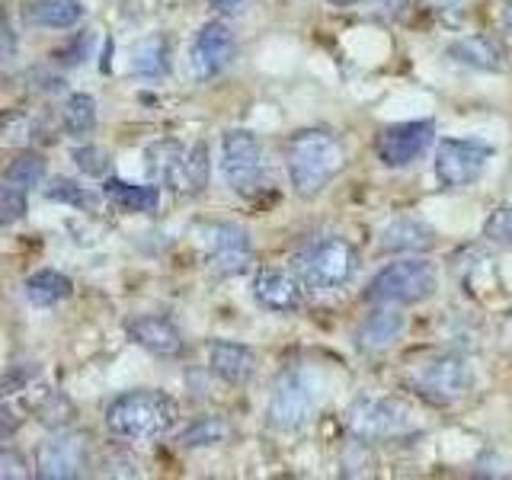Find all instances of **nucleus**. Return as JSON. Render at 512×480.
<instances>
[{
  "label": "nucleus",
  "mask_w": 512,
  "mask_h": 480,
  "mask_svg": "<svg viewBox=\"0 0 512 480\" xmlns=\"http://www.w3.org/2000/svg\"><path fill=\"white\" fill-rule=\"evenodd\" d=\"M36 413H39V420L45 426H55V429H64L71 423V416H74V407H71V400L52 391V394H45L39 404H36Z\"/></svg>",
  "instance_id": "7c9ffc66"
},
{
  "label": "nucleus",
  "mask_w": 512,
  "mask_h": 480,
  "mask_svg": "<svg viewBox=\"0 0 512 480\" xmlns=\"http://www.w3.org/2000/svg\"><path fill=\"white\" fill-rule=\"evenodd\" d=\"M112 68V39L106 42V48H103V64H100V71L106 74Z\"/></svg>",
  "instance_id": "ea45409f"
},
{
  "label": "nucleus",
  "mask_w": 512,
  "mask_h": 480,
  "mask_svg": "<svg viewBox=\"0 0 512 480\" xmlns=\"http://www.w3.org/2000/svg\"><path fill=\"white\" fill-rule=\"evenodd\" d=\"M493 157V148L477 138H445L436 148V180L445 189H461L480 180Z\"/></svg>",
  "instance_id": "9d476101"
},
{
  "label": "nucleus",
  "mask_w": 512,
  "mask_h": 480,
  "mask_svg": "<svg viewBox=\"0 0 512 480\" xmlns=\"http://www.w3.org/2000/svg\"><path fill=\"white\" fill-rule=\"evenodd\" d=\"M208 365L212 372L228 384H247L256 372L253 349L234 340H212L208 343Z\"/></svg>",
  "instance_id": "2eb2a0df"
},
{
  "label": "nucleus",
  "mask_w": 512,
  "mask_h": 480,
  "mask_svg": "<svg viewBox=\"0 0 512 480\" xmlns=\"http://www.w3.org/2000/svg\"><path fill=\"white\" fill-rule=\"evenodd\" d=\"M84 16L80 0H32L26 10V20L42 29H71Z\"/></svg>",
  "instance_id": "4be33fe9"
},
{
  "label": "nucleus",
  "mask_w": 512,
  "mask_h": 480,
  "mask_svg": "<svg viewBox=\"0 0 512 480\" xmlns=\"http://www.w3.org/2000/svg\"><path fill=\"white\" fill-rule=\"evenodd\" d=\"M436 244V231L426 221L416 218H397L381 231V253H423Z\"/></svg>",
  "instance_id": "6ab92c4d"
},
{
  "label": "nucleus",
  "mask_w": 512,
  "mask_h": 480,
  "mask_svg": "<svg viewBox=\"0 0 512 480\" xmlns=\"http://www.w3.org/2000/svg\"><path fill=\"white\" fill-rule=\"evenodd\" d=\"M221 173L228 180L231 189L250 192L266 186V151L260 138L247 128H231L228 135L221 138Z\"/></svg>",
  "instance_id": "1a4fd4ad"
},
{
  "label": "nucleus",
  "mask_w": 512,
  "mask_h": 480,
  "mask_svg": "<svg viewBox=\"0 0 512 480\" xmlns=\"http://www.w3.org/2000/svg\"><path fill=\"white\" fill-rule=\"evenodd\" d=\"M103 196L116 208H122V212H138V215H151L160 205L157 186H135V183L116 180V176H109L103 183Z\"/></svg>",
  "instance_id": "aec40b11"
},
{
  "label": "nucleus",
  "mask_w": 512,
  "mask_h": 480,
  "mask_svg": "<svg viewBox=\"0 0 512 480\" xmlns=\"http://www.w3.org/2000/svg\"><path fill=\"white\" fill-rule=\"evenodd\" d=\"M45 199L48 202H61V205H74V208H87V212H96V196L90 189L77 186L74 180H52V186H45Z\"/></svg>",
  "instance_id": "c756f323"
},
{
  "label": "nucleus",
  "mask_w": 512,
  "mask_h": 480,
  "mask_svg": "<svg viewBox=\"0 0 512 480\" xmlns=\"http://www.w3.org/2000/svg\"><path fill=\"white\" fill-rule=\"evenodd\" d=\"M16 429H20V416H16V410L0 407V439H4V436H13Z\"/></svg>",
  "instance_id": "e433bc0d"
},
{
  "label": "nucleus",
  "mask_w": 512,
  "mask_h": 480,
  "mask_svg": "<svg viewBox=\"0 0 512 480\" xmlns=\"http://www.w3.org/2000/svg\"><path fill=\"white\" fill-rule=\"evenodd\" d=\"M26 378H29V368H20V372H13L10 378L0 381V394H13V391H20L23 384H26Z\"/></svg>",
  "instance_id": "4c0bfd02"
},
{
  "label": "nucleus",
  "mask_w": 512,
  "mask_h": 480,
  "mask_svg": "<svg viewBox=\"0 0 512 480\" xmlns=\"http://www.w3.org/2000/svg\"><path fill=\"white\" fill-rule=\"evenodd\" d=\"M71 292H74L71 279L58 269H39L26 279V298L36 308H52V304L71 298Z\"/></svg>",
  "instance_id": "5701e85b"
},
{
  "label": "nucleus",
  "mask_w": 512,
  "mask_h": 480,
  "mask_svg": "<svg viewBox=\"0 0 512 480\" xmlns=\"http://www.w3.org/2000/svg\"><path fill=\"white\" fill-rule=\"evenodd\" d=\"M170 71V48L164 36H148L132 48V74L141 80H160Z\"/></svg>",
  "instance_id": "b1692460"
},
{
  "label": "nucleus",
  "mask_w": 512,
  "mask_h": 480,
  "mask_svg": "<svg viewBox=\"0 0 512 480\" xmlns=\"http://www.w3.org/2000/svg\"><path fill=\"white\" fill-rule=\"evenodd\" d=\"M500 20H503V26L512 32V4H503V10H500Z\"/></svg>",
  "instance_id": "a19ab883"
},
{
  "label": "nucleus",
  "mask_w": 512,
  "mask_h": 480,
  "mask_svg": "<svg viewBox=\"0 0 512 480\" xmlns=\"http://www.w3.org/2000/svg\"><path fill=\"white\" fill-rule=\"evenodd\" d=\"M87 468L84 439L74 432H55L48 436L36 452V477L42 480H74Z\"/></svg>",
  "instance_id": "ddd939ff"
},
{
  "label": "nucleus",
  "mask_w": 512,
  "mask_h": 480,
  "mask_svg": "<svg viewBox=\"0 0 512 480\" xmlns=\"http://www.w3.org/2000/svg\"><path fill=\"white\" fill-rule=\"evenodd\" d=\"M61 125L71 138H84L96 128V100L90 93H74L61 109Z\"/></svg>",
  "instance_id": "393cba45"
},
{
  "label": "nucleus",
  "mask_w": 512,
  "mask_h": 480,
  "mask_svg": "<svg viewBox=\"0 0 512 480\" xmlns=\"http://www.w3.org/2000/svg\"><path fill=\"white\" fill-rule=\"evenodd\" d=\"M346 167V148L327 128H301L285 144V170L301 199L320 196Z\"/></svg>",
  "instance_id": "f257e3e1"
},
{
  "label": "nucleus",
  "mask_w": 512,
  "mask_h": 480,
  "mask_svg": "<svg viewBox=\"0 0 512 480\" xmlns=\"http://www.w3.org/2000/svg\"><path fill=\"white\" fill-rule=\"evenodd\" d=\"M144 160H148V176L160 186H170L173 192L183 196V164H186V148L180 141L164 138L154 141L148 151H144Z\"/></svg>",
  "instance_id": "a211bd4d"
},
{
  "label": "nucleus",
  "mask_w": 512,
  "mask_h": 480,
  "mask_svg": "<svg viewBox=\"0 0 512 480\" xmlns=\"http://www.w3.org/2000/svg\"><path fill=\"white\" fill-rule=\"evenodd\" d=\"M448 58L468 64L474 71H500L503 68V52L490 42L487 36H464L448 45Z\"/></svg>",
  "instance_id": "412c9836"
},
{
  "label": "nucleus",
  "mask_w": 512,
  "mask_h": 480,
  "mask_svg": "<svg viewBox=\"0 0 512 480\" xmlns=\"http://www.w3.org/2000/svg\"><path fill=\"white\" fill-rule=\"evenodd\" d=\"M36 138V119L26 109H7L0 112V141L7 144H29Z\"/></svg>",
  "instance_id": "c85d7f7f"
},
{
  "label": "nucleus",
  "mask_w": 512,
  "mask_h": 480,
  "mask_svg": "<svg viewBox=\"0 0 512 480\" xmlns=\"http://www.w3.org/2000/svg\"><path fill=\"white\" fill-rule=\"evenodd\" d=\"M301 279L288 269H260L253 276V298L272 314H295L301 308Z\"/></svg>",
  "instance_id": "4468645a"
},
{
  "label": "nucleus",
  "mask_w": 512,
  "mask_h": 480,
  "mask_svg": "<svg viewBox=\"0 0 512 480\" xmlns=\"http://www.w3.org/2000/svg\"><path fill=\"white\" fill-rule=\"evenodd\" d=\"M128 336H132L141 349H148L154 356H164V359L183 352V336L167 317H154V314L135 317L132 324H128Z\"/></svg>",
  "instance_id": "dca6fc26"
},
{
  "label": "nucleus",
  "mask_w": 512,
  "mask_h": 480,
  "mask_svg": "<svg viewBox=\"0 0 512 480\" xmlns=\"http://www.w3.org/2000/svg\"><path fill=\"white\" fill-rule=\"evenodd\" d=\"M436 141V122L432 119H416V122H400L384 128V132L375 138V154L388 170H400L416 164L429 144Z\"/></svg>",
  "instance_id": "9b49d317"
},
{
  "label": "nucleus",
  "mask_w": 512,
  "mask_h": 480,
  "mask_svg": "<svg viewBox=\"0 0 512 480\" xmlns=\"http://www.w3.org/2000/svg\"><path fill=\"white\" fill-rule=\"evenodd\" d=\"M45 170H48V164H45V157H42V154H20V157H16L13 164L7 167L4 180H7L10 186H20V189L26 192V189L39 186V183L45 180Z\"/></svg>",
  "instance_id": "bb28decb"
},
{
  "label": "nucleus",
  "mask_w": 512,
  "mask_h": 480,
  "mask_svg": "<svg viewBox=\"0 0 512 480\" xmlns=\"http://www.w3.org/2000/svg\"><path fill=\"white\" fill-rule=\"evenodd\" d=\"M176 423V404L164 391H125L106 407V426L122 439H157Z\"/></svg>",
  "instance_id": "f03ea898"
},
{
  "label": "nucleus",
  "mask_w": 512,
  "mask_h": 480,
  "mask_svg": "<svg viewBox=\"0 0 512 480\" xmlns=\"http://www.w3.org/2000/svg\"><path fill=\"white\" fill-rule=\"evenodd\" d=\"M196 244L202 247V256L208 269L215 276L228 279L247 272L253 263V244H250V231L240 228L234 221H205L196 228Z\"/></svg>",
  "instance_id": "6e6552de"
},
{
  "label": "nucleus",
  "mask_w": 512,
  "mask_h": 480,
  "mask_svg": "<svg viewBox=\"0 0 512 480\" xmlns=\"http://www.w3.org/2000/svg\"><path fill=\"white\" fill-rule=\"evenodd\" d=\"M346 426L352 432V439L362 442H391V439H404L416 429L413 426V413L394 397H372L362 394L349 404L346 410Z\"/></svg>",
  "instance_id": "423d86ee"
},
{
  "label": "nucleus",
  "mask_w": 512,
  "mask_h": 480,
  "mask_svg": "<svg viewBox=\"0 0 512 480\" xmlns=\"http://www.w3.org/2000/svg\"><path fill=\"white\" fill-rule=\"evenodd\" d=\"M426 4H432L436 10H452V7H458V0H426Z\"/></svg>",
  "instance_id": "79ce46f5"
},
{
  "label": "nucleus",
  "mask_w": 512,
  "mask_h": 480,
  "mask_svg": "<svg viewBox=\"0 0 512 480\" xmlns=\"http://www.w3.org/2000/svg\"><path fill=\"white\" fill-rule=\"evenodd\" d=\"M439 288V272L426 260H397L378 269L368 279L362 298L368 304H420L436 295Z\"/></svg>",
  "instance_id": "39448f33"
},
{
  "label": "nucleus",
  "mask_w": 512,
  "mask_h": 480,
  "mask_svg": "<svg viewBox=\"0 0 512 480\" xmlns=\"http://www.w3.org/2000/svg\"><path fill=\"white\" fill-rule=\"evenodd\" d=\"M208 4H212L218 13H240V10H244L247 0H208Z\"/></svg>",
  "instance_id": "58836bf2"
},
{
  "label": "nucleus",
  "mask_w": 512,
  "mask_h": 480,
  "mask_svg": "<svg viewBox=\"0 0 512 480\" xmlns=\"http://www.w3.org/2000/svg\"><path fill=\"white\" fill-rule=\"evenodd\" d=\"M74 164L87 176H103L109 170V154L103 148H96V144H84V148L74 151Z\"/></svg>",
  "instance_id": "72a5a7b5"
},
{
  "label": "nucleus",
  "mask_w": 512,
  "mask_h": 480,
  "mask_svg": "<svg viewBox=\"0 0 512 480\" xmlns=\"http://www.w3.org/2000/svg\"><path fill=\"white\" fill-rule=\"evenodd\" d=\"M90 42H93V36L87 32V36H77L68 48H61V52H55L52 58L58 61V64H64V68H74V64H80L87 58V52H90Z\"/></svg>",
  "instance_id": "c9c22d12"
},
{
  "label": "nucleus",
  "mask_w": 512,
  "mask_h": 480,
  "mask_svg": "<svg viewBox=\"0 0 512 480\" xmlns=\"http://www.w3.org/2000/svg\"><path fill=\"white\" fill-rule=\"evenodd\" d=\"M474 384V368L461 352H429L407 372V388L436 407H448L461 400Z\"/></svg>",
  "instance_id": "20e7f679"
},
{
  "label": "nucleus",
  "mask_w": 512,
  "mask_h": 480,
  "mask_svg": "<svg viewBox=\"0 0 512 480\" xmlns=\"http://www.w3.org/2000/svg\"><path fill=\"white\" fill-rule=\"evenodd\" d=\"M29 464L20 452L13 448H0V480H26Z\"/></svg>",
  "instance_id": "f704fd0d"
},
{
  "label": "nucleus",
  "mask_w": 512,
  "mask_h": 480,
  "mask_svg": "<svg viewBox=\"0 0 512 480\" xmlns=\"http://www.w3.org/2000/svg\"><path fill=\"white\" fill-rule=\"evenodd\" d=\"M26 215V196L20 186H0V224H13Z\"/></svg>",
  "instance_id": "473e14b6"
},
{
  "label": "nucleus",
  "mask_w": 512,
  "mask_h": 480,
  "mask_svg": "<svg viewBox=\"0 0 512 480\" xmlns=\"http://www.w3.org/2000/svg\"><path fill=\"white\" fill-rule=\"evenodd\" d=\"M333 7H352V4H362V0H327Z\"/></svg>",
  "instance_id": "37998d69"
},
{
  "label": "nucleus",
  "mask_w": 512,
  "mask_h": 480,
  "mask_svg": "<svg viewBox=\"0 0 512 480\" xmlns=\"http://www.w3.org/2000/svg\"><path fill=\"white\" fill-rule=\"evenodd\" d=\"M484 237H490L493 244L512 247V208H509V205L493 208L490 218H487V224H484Z\"/></svg>",
  "instance_id": "2f4dec72"
},
{
  "label": "nucleus",
  "mask_w": 512,
  "mask_h": 480,
  "mask_svg": "<svg viewBox=\"0 0 512 480\" xmlns=\"http://www.w3.org/2000/svg\"><path fill=\"white\" fill-rule=\"evenodd\" d=\"M317 410V384L304 368H288L276 378L269 394V426L279 432H298L311 423Z\"/></svg>",
  "instance_id": "0eeeda50"
},
{
  "label": "nucleus",
  "mask_w": 512,
  "mask_h": 480,
  "mask_svg": "<svg viewBox=\"0 0 512 480\" xmlns=\"http://www.w3.org/2000/svg\"><path fill=\"white\" fill-rule=\"evenodd\" d=\"M237 55V39L228 23L212 20L205 23L189 45V71L196 80L218 77Z\"/></svg>",
  "instance_id": "f8f14e48"
},
{
  "label": "nucleus",
  "mask_w": 512,
  "mask_h": 480,
  "mask_svg": "<svg viewBox=\"0 0 512 480\" xmlns=\"http://www.w3.org/2000/svg\"><path fill=\"white\" fill-rule=\"evenodd\" d=\"M208 186V144L196 141L186 151V164H183V196H199Z\"/></svg>",
  "instance_id": "a878e982"
},
{
  "label": "nucleus",
  "mask_w": 512,
  "mask_h": 480,
  "mask_svg": "<svg viewBox=\"0 0 512 480\" xmlns=\"http://www.w3.org/2000/svg\"><path fill=\"white\" fill-rule=\"evenodd\" d=\"M506 324H509V333H512V308H509V314H506Z\"/></svg>",
  "instance_id": "c03bdc74"
},
{
  "label": "nucleus",
  "mask_w": 512,
  "mask_h": 480,
  "mask_svg": "<svg viewBox=\"0 0 512 480\" xmlns=\"http://www.w3.org/2000/svg\"><path fill=\"white\" fill-rule=\"evenodd\" d=\"M231 426L221 420V416H202V420H196L192 426L183 429L180 436V445L186 448H202V445H215V442H224L228 439Z\"/></svg>",
  "instance_id": "cd10ccee"
},
{
  "label": "nucleus",
  "mask_w": 512,
  "mask_h": 480,
  "mask_svg": "<svg viewBox=\"0 0 512 480\" xmlns=\"http://www.w3.org/2000/svg\"><path fill=\"white\" fill-rule=\"evenodd\" d=\"M292 272L301 279L304 288H314V292H336V288H346L359 272V253L349 244L346 237H317L314 244L304 247L295 256Z\"/></svg>",
  "instance_id": "7ed1b4c3"
},
{
  "label": "nucleus",
  "mask_w": 512,
  "mask_h": 480,
  "mask_svg": "<svg viewBox=\"0 0 512 480\" xmlns=\"http://www.w3.org/2000/svg\"><path fill=\"white\" fill-rule=\"evenodd\" d=\"M400 333H404V314L397 308H381V304H375V311L368 314L356 330V346L362 352H384L397 343Z\"/></svg>",
  "instance_id": "f3484780"
}]
</instances>
